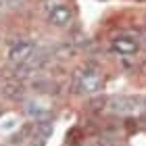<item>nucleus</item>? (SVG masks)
<instances>
[{"mask_svg":"<svg viewBox=\"0 0 146 146\" xmlns=\"http://www.w3.org/2000/svg\"><path fill=\"white\" fill-rule=\"evenodd\" d=\"M113 48H115L119 54L129 56V54H136L138 52L140 44H138V40H134V38H117V40H113Z\"/></svg>","mask_w":146,"mask_h":146,"instance_id":"obj_4","label":"nucleus"},{"mask_svg":"<svg viewBox=\"0 0 146 146\" xmlns=\"http://www.w3.org/2000/svg\"><path fill=\"white\" fill-rule=\"evenodd\" d=\"M34 48L36 46L31 44V42H25V40H19V42H15L11 46V50H9V58L15 65H23V63H27L31 56H34Z\"/></svg>","mask_w":146,"mask_h":146,"instance_id":"obj_2","label":"nucleus"},{"mask_svg":"<svg viewBox=\"0 0 146 146\" xmlns=\"http://www.w3.org/2000/svg\"><path fill=\"white\" fill-rule=\"evenodd\" d=\"M2 94L6 98H11V100H19V98H21V86L19 84H9V86L2 88Z\"/></svg>","mask_w":146,"mask_h":146,"instance_id":"obj_5","label":"nucleus"},{"mask_svg":"<svg viewBox=\"0 0 146 146\" xmlns=\"http://www.w3.org/2000/svg\"><path fill=\"white\" fill-rule=\"evenodd\" d=\"M84 146H100V144H96V142H88V144H84Z\"/></svg>","mask_w":146,"mask_h":146,"instance_id":"obj_6","label":"nucleus"},{"mask_svg":"<svg viewBox=\"0 0 146 146\" xmlns=\"http://www.w3.org/2000/svg\"><path fill=\"white\" fill-rule=\"evenodd\" d=\"M4 9V0H0V11H2Z\"/></svg>","mask_w":146,"mask_h":146,"instance_id":"obj_7","label":"nucleus"},{"mask_svg":"<svg viewBox=\"0 0 146 146\" xmlns=\"http://www.w3.org/2000/svg\"><path fill=\"white\" fill-rule=\"evenodd\" d=\"M0 94H2V88H0Z\"/></svg>","mask_w":146,"mask_h":146,"instance_id":"obj_9","label":"nucleus"},{"mask_svg":"<svg viewBox=\"0 0 146 146\" xmlns=\"http://www.w3.org/2000/svg\"><path fill=\"white\" fill-rule=\"evenodd\" d=\"M142 69H144V71H146V61H144V63H142Z\"/></svg>","mask_w":146,"mask_h":146,"instance_id":"obj_8","label":"nucleus"},{"mask_svg":"<svg viewBox=\"0 0 146 146\" xmlns=\"http://www.w3.org/2000/svg\"><path fill=\"white\" fill-rule=\"evenodd\" d=\"M48 21L56 27H67L73 21V11L67 4H54L52 9H48Z\"/></svg>","mask_w":146,"mask_h":146,"instance_id":"obj_3","label":"nucleus"},{"mask_svg":"<svg viewBox=\"0 0 146 146\" xmlns=\"http://www.w3.org/2000/svg\"><path fill=\"white\" fill-rule=\"evenodd\" d=\"M102 88V77L96 69H82L75 73V90L82 94H96Z\"/></svg>","mask_w":146,"mask_h":146,"instance_id":"obj_1","label":"nucleus"}]
</instances>
